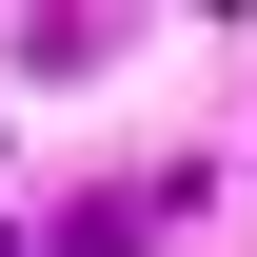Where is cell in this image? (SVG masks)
I'll return each mask as SVG.
<instances>
[{
	"label": "cell",
	"mask_w": 257,
	"mask_h": 257,
	"mask_svg": "<svg viewBox=\"0 0 257 257\" xmlns=\"http://www.w3.org/2000/svg\"><path fill=\"white\" fill-rule=\"evenodd\" d=\"M0 257H40V237H20V218H0Z\"/></svg>",
	"instance_id": "cell-1"
}]
</instances>
